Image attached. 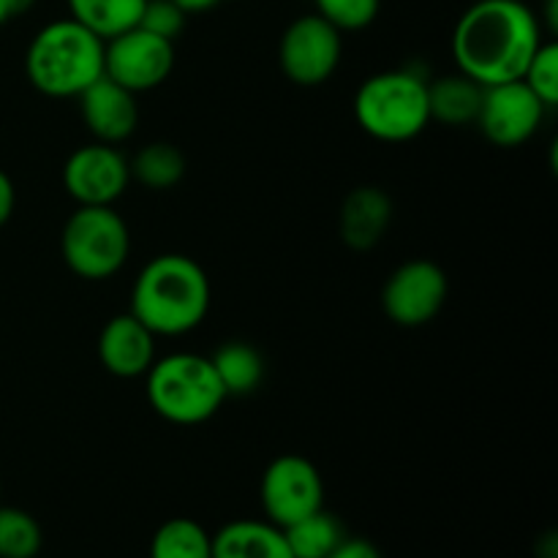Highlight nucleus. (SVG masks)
Here are the masks:
<instances>
[{
	"instance_id": "obj_1",
	"label": "nucleus",
	"mask_w": 558,
	"mask_h": 558,
	"mask_svg": "<svg viewBox=\"0 0 558 558\" xmlns=\"http://www.w3.org/2000/svg\"><path fill=\"white\" fill-rule=\"evenodd\" d=\"M543 20L523 0H477L452 31L458 71L483 87L521 80L543 44Z\"/></svg>"
},
{
	"instance_id": "obj_2",
	"label": "nucleus",
	"mask_w": 558,
	"mask_h": 558,
	"mask_svg": "<svg viewBox=\"0 0 558 558\" xmlns=\"http://www.w3.org/2000/svg\"><path fill=\"white\" fill-rule=\"evenodd\" d=\"M210 311V278L185 254H158L131 289V314L153 336L178 338L196 330Z\"/></svg>"
},
{
	"instance_id": "obj_3",
	"label": "nucleus",
	"mask_w": 558,
	"mask_h": 558,
	"mask_svg": "<svg viewBox=\"0 0 558 558\" xmlns=\"http://www.w3.org/2000/svg\"><path fill=\"white\" fill-rule=\"evenodd\" d=\"M27 82L49 98H76L104 76V38L76 20H54L25 52Z\"/></svg>"
},
{
	"instance_id": "obj_4",
	"label": "nucleus",
	"mask_w": 558,
	"mask_h": 558,
	"mask_svg": "<svg viewBox=\"0 0 558 558\" xmlns=\"http://www.w3.org/2000/svg\"><path fill=\"white\" fill-rule=\"evenodd\" d=\"M145 392L153 412L174 425L207 423L229 398L210 357L194 352L153 360L145 374Z\"/></svg>"
},
{
	"instance_id": "obj_5",
	"label": "nucleus",
	"mask_w": 558,
	"mask_h": 558,
	"mask_svg": "<svg viewBox=\"0 0 558 558\" xmlns=\"http://www.w3.org/2000/svg\"><path fill=\"white\" fill-rule=\"evenodd\" d=\"M354 120L379 142H409L430 123L428 82L407 69L368 76L354 93Z\"/></svg>"
},
{
	"instance_id": "obj_6",
	"label": "nucleus",
	"mask_w": 558,
	"mask_h": 558,
	"mask_svg": "<svg viewBox=\"0 0 558 558\" xmlns=\"http://www.w3.org/2000/svg\"><path fill=\"white\" fill-rule=\"evenodd\" d=\"M60 251L71 272L107 281L131 254L129 223L114 207H76L60 234Z\"/></svg>"
},
{
	"instance_id": "obj_7",
	"label": "nucleus",
	"mask_w": 558,
	"mask_h": 558,
	"mask_svg": "<svg viewBox=\"0 0 558 558\" xmlns=\"http://www.w3.org/2000/svg\"><path fill=\"white\" fill-rule=\"evenodd\" d=\"M343 54V38L338 27H332L325 16L305 14L298 16L283 31L278 44V60L289 82L300 87L325 85L336 74Z\"/></svg>"
},
{
	"instance_id": "obj_8",
	"label": "nucleus",
	"mask_w": 558,
	"mask_h": 558,
	"mask_svg": "<svg viewBox=\"0 0 558 558\" xmlns=\"http://www.w3.org/2000/svg\"><path fill=\"white\" fill-rule=\"evenodd\" d=\"M259 496L265 521L287 529L325 507V480L308 458L281 456L262 474Z\"/></svg>"
},
{
	"instance_id": "obj_9",
	"label": "nucleus",
	"mask_w": 558,
	"mask_h": 558,
	"mask_svg": "<svg viewBox=\"0 0 558 558\" xmlns=\"http://www.w3.org/2000/svg\"><path fill=\"white\" fill-rule=\"evenodd\" d=\"M174 69V44L140 25L104 41V76L131 93L163 85Z\"/></svg>"
},
{
	"instance_id": "obj_10",
	"label": "nucleus",
	"mask_w": 558,
	"mask_h": 558,
	"mask_svg": "<svg viewBox=\"0 0 558 558\" xmlns=\"http://www.w3.org/2000/svg\"><path fill=\"white\" fill-rule=\"evenodd\" d=\"M131 183L129 158L114 145L76 147L63 167V185L80 207H112Z\"/></svg>"
},
{
	"instance_id": "obj_11",
	"label": "nucleus",
	"mask_w": 558,
	"mask_h": 558,
	"mask_svg": "<svg viewBox=\"0 0 558 558\" xmlns=\"http://www.w3.org/2000/svg\"><path fill=\"white\" fill-rule=\"evenodd\" d=\"M447 289L450 283L436 262L412 259L387 278L381 308L398 327H423L445 308Z\"/></svg>"
},
{
	"instance_id": "obj_12",
	"label": "nucleus",
	"mask_w": 558,
	"mask_h": 558,
	"mask_svg": "<svg viewBox=\"0 0 558 558\" xmlns=\"http://www.w3.org/2000/svg\"><path fill=\"white\" fill-rule=\"evenodd\" d=\"M545 107L523 80L501 82L483 90L477 125L485 140L496 147H521L543 125Z\"/></svg>"
},
{
	"instance_id": "obj_13",
	"label": "nucleus",
	"mask_w": 558,
	"mask_h": 558,
	"mask_svg": "<svg viewBox=\"0 0 558 558\" xmlns=\"http://www.w3.org/2000/svg\"><path fill=\"white\" fill-rule=\"evenodd\" d=\"M80 114L87 131L104 145H120L129 140L140 123V107L136 93L125 90L123 85L112 82L109 76L93 82L80 96Z\"/></svg>"
},
{
	"instance_id": "obj_14",
	"label": "nucleus",
	"mask_w": 558,
	"mask_h": 558,
	"mask_svg": "<svg viewBox=\"0 0 558 558\" xmlns=\"http://www.w3.org/2000/svg\"><path fill=\"white\" fill-rule=\"evenodd\" d=\"M98 360L120 379L145 376L156 360V336L134 314H118L98 336Z\"/></svg>"
},
{
	"instance_id": "obj_15",
	"label": "nucleus",
	"mask_w": 558,
	"mask_h": 558,
	"mask_svg": "<svg viewBox=\"0 0 558 558\" xmlns=\"http://www.w3.org/2000/svg\"><path fill=\"white\" fill-rule=\"evenodd\" d=\"M392 221V202L376 185H360L349 191L338 216L341 240L352 251H371L379 245Z\"/></svg>"
},
{
	"instance_id": "obj_16",
	"label": "nucleus",
	"mask_w": 558,
	"mask_h": 558,
	"mask_svg": "<svg viewBox=\"0 0 558 558\" xmlns=\"http://www.w3.org/2000/svg\"><path fill=\"white\" fill-rule=\"evenodd\" d=\"M213 558H292L283 529L270 521H232L213 534Z\"/></svg>"
},
{
	"instance_id": "obj_17",
	"label": "nucleus",
	"mask_w": 558,
	"mask_h": 558,
	"mask_svg": "<svg viewBox=\"0 0 558 558\" xmlns=\"http://www.w3.org/2000/svg\"><path fill=\"white\" fill-rule=\"evenodd\" d=\"M485 87L474 82L466 74H447L439 80L428 82V109L430 120H439L445 125H461L477 123L480 104H483Z\"/></svg>"
},
{
	"instance_id": "obj_18",
	"label": "nucleus",
	"mask_w": 558,
	"mask_h": 558,
	"mask_svg": "<svg viewBox=\"0 0 558 558\" xmlns=\"http://www.w3.org/2000/svg\"><path fill=\"white\" fill-rule=\"evenodd\" d=\"M65 3H69L71 20L107 41L140 22L147 0H65Z\"/></svg>"
},
{
	"instance_id": "obj_19",
	"label": "nucleus",
	"mask_w": 558,
	"mask_h": 558,
	"mask_svg": "<svg viewBox=\"0 0 558 558\" xmlns=\"http://www.w3.org/2000/svg\"><path fill=\"white\" fill-rule=\"evenodd\" d=\"M227 396H251L265 379V360L254 347L229 341L210 357Z\"/></svg>"
},
{
	"instance_id": "obj_20",
	"label": "nucleus",
	"mask_w": 558,
	"mask_h": 558,
	"mask_svg": "<svg viewBox=\"0 0 558 558\" xmlns=\"http://www.w3.org/2000/svg\"><path fill=\"white\" fill-rule=\"evenodd\" d=\"M283 537H287L292 558H327L347 537V532H343L341 521L322 507L283 529Z\"/></svg>"
},
{
	"instance_id": "obj_21",
	"label": "nucleus",
	"mask_w": 558,
	"mask_h": 558,
	"mask_svg": "<svg viewBox=\"0 0 558 558\" xmlns=\"http://www.w3.org/2000/svg\"><path fill=\"white\" fill-rule=\"evenodd\" d=\"M131 180L150 191H169L183 180L185 156L169 142H150L129 161Z\"/></svg>"
},
{
	"instance_id": "obj_22",
	"label": "nucleus",
	"mask_w": 558,
	"mask_h": 558,
	"mask_svg": "<svg viewBox=\"0 0 558 558\" xmlns=\"http://www.w3.org/2000/svg\"><path fill=\"white\" fill-rule=\"evenodd\" d=\"M150 558H213V534L191 518H172L153 534Z\"/></svg>"
},
{
	"instance_id": "obj_23",
	"label": "nucleus",
	"mask_w": 558,
	"mask_h": 558,
	"mask_svg": "<svg viewBox=\"0 0 558 558\" xmlns=\"http://www.w3.org/2000/svg\"><path fill=\"white\" fill-rule=\"evenodd\" d=\"M41 545V526L31 512L0 507V558H36Z\"/></svg>"
},
{
	"instance_id": "obj_24",
	"label": "nucleus",
	"mask_w": 558,
	"mask_h": 558,
	"mask_svg": "<svg viewBox=\"0 0 558 558\" xmlns=\"http://www.w3.org/2000/svg\"><path fill=\"white\" fill-rule=\"evenodd\" d=\"M529 90L539 98L548 109L558 104V47L556 41H543L534 58L529 60L526 71L521 76Z\"/></svg>"
},
{
	"instance_id": "obj_25",
	"label": "nucleus",
	"mask_w": 558,
	"mask_h": 558,
	"mask_svg": "<svg viewBox=\"0 0 558 558\" xmlns=\"http://www.w3.org/2000/svg\"><path fill=\"white\" fill-rule=\"evenodd\" d=\"M316 14L325 16L341 33L363 31L379 14L381 0H314Z\"/></svg>"
},
{
	"instance_id": "obj_26",
	"label": "nucleus",
	"mask_w": 558,
	"mask_h": 558,
	"mask_svg": "<svg viewBox=\"0 0 558 558\" xmlns=\"http://www.w3.org/2000/svg\"><path fill=\"white\" fill-rule=\"evenodd\" d=\"M185 16L189 14H185L174 0H147L136 25H140L142 31L153 33V36H161L167 38V41H174V38L183 33Z\"/></svg>"
},
{
	"instance_id": "obj_27",
	"label": "nucleus",
	"mask_w": 558,
	"mask_h": 558,
	"mask_svg": "<svg viewBox=\"0 0 558 558\" xmlns=\"http://www.w3.org/2000/svg\"><path fill=\"white\" fill-rule=\"evenodd\" d=\"M327 558H381L379 548L363 537H343Z\"/></svg>"
},
{
	"instance_id": "obj_28",
	"label": "nucleus",
	"mask_w": 558,
	"mask_h": 558,
	"mask_svg": "<svg viewBox=\"0 0 558 558\" xmlns=\"http://www.w3.org/2000/svg\"><path fill=\"white\" fill-rule=\"evenodd\" d=\"M14 205H16L14 183H11L9 174L0 169V227H5V223H9V218L14 216Z\"/></svg>"
},
{
	"instance_id": "obj_29",
	"label": "nucleus",
	"mask_w": 558,
	"mask_h": 558,
	"mask_svg": "<svg viewBox=\"0 0 558 558\" xmlns=\"http://www.w3.org/2000/svg\"><path fill=\"white\" fill-rule=\"evenodd\" d=\"M174 3H178L185 14H199V11H207L213 9V5H218V0H174Z\"/></svg>"
},
{
	"instance_id": "obj_30",
	"label": "nucleus",
	"mask_w": 558,
	"mask_h": 558,
	"mask_svg": "<svg viewBox=\"0 0 558 558\" xmlns=\"http://www.w3.org/2000/svg\"><path fill=\"white\" fill-rule=\"evenodd\" d=\"M545 22H548L550 31L556 33V27H558V0H545Z\"/></svg>"
},
{
	"instance_id": "obj_31",
	"label": "nucleus",
	"mask_w": 558,
	"mask_h": 558,
	"mask_svg": "<svg viewBox=\"0 0 558 558\" xmlns=\"http://www.w3.org/2000/svg\"><path fill=\"white\" fill-rule=\"evenodd\" d=\"M14 5H11V0H0V25H5L9 20H14Z\"/></svg>"
},
{
	"instance_id": "obj_32",
	"label": "nucleus",
	"mask_w": 558,
	"mask_h": 558,
	"mask_svg": "<svg viewBox=\"0 0 558 558\" xmlns=\"http://www.w3.org/2000/svg\"><path fill=\"white\" fill-rule=\"evenodd\" d=\"M33 3H36V0H11V5H14V14L16 16L25 14V11H31Z\"/></svg>"
}]
</instances>
